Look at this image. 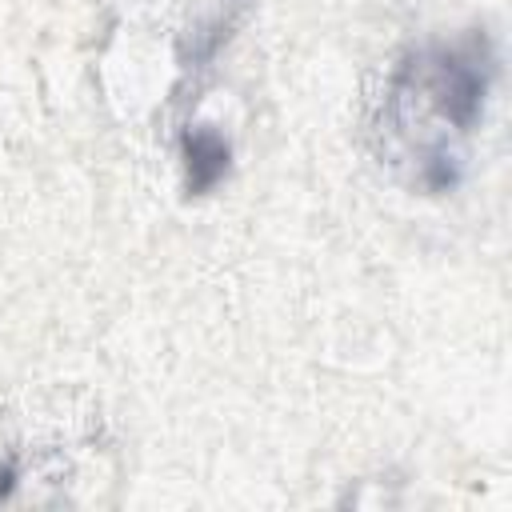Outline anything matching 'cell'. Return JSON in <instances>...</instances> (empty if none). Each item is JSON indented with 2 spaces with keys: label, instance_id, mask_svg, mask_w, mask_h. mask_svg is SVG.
<instances>
[{
  "label": "cell",
  "instance_id": "6da1fadb",
  "mask_svg": "<svg viewBox=\"0 0 512 512\" xmlns=\"http://www.w3.org/2000/svg\"><path fill=\"white\" fill-rule=\"evenodd\" d=\"M496 76V52L484 32L428 40L412 48L380 100L376 136L412 184L444 192L460 180V140L480 124Z\"/></svg>",
  "mask_w": 512,
  "mask_h": 512
},
{
  "label": "cell",
  "instance_id": "7a4b0ae2",
  "mask_svg": "<svg viewBox=\"0 0 512 512\" xmlns=\"http://www.w3.org/2000/svg\"><path fill=\"white\" fill-rule=\"evenodd\" d=\"M184 168H188V192H208L228 172V140L212 128H192L184 136Z\"/></svg>",
  "mask_w": 512,
  "mask_h": 512
}]
</instances>
